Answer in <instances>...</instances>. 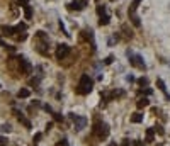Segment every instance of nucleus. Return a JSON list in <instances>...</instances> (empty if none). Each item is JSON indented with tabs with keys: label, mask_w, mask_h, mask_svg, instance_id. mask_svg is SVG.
<instances>
[{
	"label": "nucleus",
	"mask_w": 170,
	"mask_h": 146,
	"mask_svg": "<svg viewBox=\"0 0 170 146\" xmlns=\"http://www.w3.org/2000/svg\"><path fill=\"white\" fill-rule=\"evenodd\" d=\"M92 87H94L92 78H90L89 75H82V76H80V83H78L77 92H78L80 95H87L89 92H92Z\"/></svg>",
	"instance_id": "1"
},
{
	"label": "nucleus",
	"mask_w": 170,
	"mask_h": 146,
	"mask_svg": "<svg viewBox=\"0 0 170 146\" xmlns=\"http://www.w3.org/2000/svg\"><path fill=\"white\" fill-rule=\"evenodd\" d=\"M92 133L94 136H97L99 139H105L109 136V126L105 122H95L94 127H92Z\"/></svg>",
	"instance_id": "2"
},
{
	"label": "nucleus",
	"mask_w": 170,
	"mask_h": 146,
	"mask_svg": "<svg viewBox=\"0 0 170 146\" xmlns=\"http://www.w3.org/2000/svg\"><path fill=\"white\" fill-rule=\"evenodd\" d=\"M128 56H129V63L136 66V68H141V70H145L146 68V65H145V61H143V58L139 56V54H133L131 51H128Z\"/></svg>",
	"instance_id": "3"
},
{
	"label": "nucleus",
	"mask_w": 170,
	"mask_h": 146,
	"mask_svg": "<svg viewBox=\"0 0 170 146\" xmlns=\"http://www.w3.org/2000/svg\"><path fill=\"white\" fill-rule=\"evenodd\" d=\"M70 119L73 121L77 131H82V129L87 126V119H85V117H80V115H77V114H70Z\"/></svg>",
	"instance_id": "4"
},
{
	"label": "nucleus",
	"mask_w": 170,
	"mask_h": 146,
	"mask_svg": "<svg viewBox=\"0 0 170 146\" xmlns=\"http://www.w3.org/2000/svg\"><path fill=\"white\" fill-rule=\"evenodd\" d=\"M31 70H33L31 63H29L26 58H19V72L22 73V75H29Z\"/></svg>",
	"instance_id": "5"
},
{
	"label": "nucleus",
	"mask_w": 170,
	"mask_h": 146,
	"mask_svg": "<svg viewBox=\"0 0 170 146\" xmlns=\"http://www.w3.org/2000/svg\"><path fill=\"white\" fill-rule=\"evenodd\" d=\"M68 54H70V46L68 44H60L56 48V58L58 60H65Z\"/></svg>",
	"instance_id": "6"
},
{
	"label": "nucleus",
	"mask_w": 170,
	"mask_h": 146,
	"mask_svg": "<svg viewBox=\"0 0 170 146\" xmlns=\"http://www.w3.org/2000/svg\"><path fill=\"white\" fill-rule=\"evenodd\" d=\"M87 5V0H73L70 5H68V9H75V10H82L83 7Z\"/></svg>",
	"instance_id": "7"
},
{
	"label": "nucleus",
	"mask_w": 170,
	"mask_h": 146,
	"mask_svg": "<svg viewBox=\"0 0 170 146\" xmlns=\"http://www.w3.org/2000/svg\"><path fill=\"white\" fill-rule=\"evenodd\" d=\"M14 114L17 115V119H19V122H22V124H24L26 127H31V122H29V121H27V119H26V117H24V115H22V114L19 112V110H14Z\"/></svg>",
	"instance_id": "8"
},
{
	"label": "nucleus",
	"mask_w": 170,
	"mask_h": 146,
	"mask_svg": "<svg viewBox=\"0 0 170 146\" xmlns=\"http://www.w3.org/2000/svg\"><path fill=\"white\" fill-rule=\"evenodd\" d=\"M153 141H155V129L148 127L146 129V143H153Z\"/></svg>",
	"instance_id": "9"
},
{
	"label": "nucleus",
	"mask_w": 170,
	"mask_h": 146,
	"mask_svg": "<svg viewBox=\"0 0 170 146\" xmlns=\"http://www.w3.org/2000/svg\"><path fill=\"white\" fill-rule=\"evenodd\" d=\"M157 85H158V88H160V90H162V92L165 94V97H167V100H170V95L167 94V87H165V82L158 78V80H157Z\"/></svg>",
	"instance_id": "10"
},
{
	"label": "nucleus",
	"mask_w": 170,
	"mask_h": 146,
	"mask_svg": "<svg viewBox=\"0 0 170 146\" xmlns=\"http://www.w3.org/2000/svg\"><path fill=\"white\" fill-rule=\"evenodd\" d=\"M111 22V17H109V14H101V19H99V26H107Z\"/></svg>",
	"instance_id": "11"
},
{
	"label": "nucleus",
	"mask_w": 170,
	"mask_h": 146,
	"mask_svg": "<svg viewBox=\"0 0 170 146\" xmlns=\"http://www.w3.org/2000/svg\"><path fill=\"white\" fill-rule=\"evenodd\" d=\"M129 19H131V22L135 24L136 27H139V26H141V21H139V17H138V14H136V12H129Z\"/></svg>",
	"instance_id": "12"
},
{
	"label": "nucleus",
	"mask_w": 170,
	"mask_h": 146,
	"mask_svg": "<svg viewBox=\"0 0 170 146\" xmlns=\"http://www.w3.org/2000/svg\"><path fill=\"white\" fill-rule=\"evenodd\" d=\"M29 95H31L29 88H21V90L17 92V97H19V99H27Z\"/></svg>",
	"instance_id": "13"
},
{
	"label": "nucleus",
	"mask_w": 170,
	"mask_h": 146,
	"mask_svg": "<svg viewBox=\"0 0 170 146\" xmlns=\"http://www.w3.org/2000/svg\"><path fill=\"white\" fill-rule=\"evenodd\" d=\"M141 121H143V112H135V114L131 115V122L138 124V122H141Z\"/></svg>",
	"instance_id": "14"
},
{
	"label": "nucleus",
	"mask_w": 170,
	"mask_h": 146,
	"mask_svg": "<svg viewBox=\"0 0 170 146\" xmlns=\"http://www.w3.org/2000/svg\"><path fill=\"white\" fill-rule=\"evenodd\" d=\"M14 27H10V26H3L2 27V34H5V36H14Z\"/></svg>",
	"instance_id": "15"
},
{
	"label": "nucleus",
	"mask_w": 170,
	"mask_h": 146,
	"mask_svg": "<svg viewBox=\"0 0 170 146\" xmlns=\"http://www.w3.org/2000/svg\"><path fill=\"white\" fill-rule=\"evenodd\" d=\"M148 106H150V100H148L146 97H143V99L138 100V109H145V107H148Z\"/></svg>",
	"instance_id": "16"
},
{
	"label": "nucleus",
	"mask_w": 170,
	"mask_h": 146,
	"mask_svg": "<svg viewBox=\"0 0 170 146\" xmlns=\"http://www.w3.org/2000/svg\"><path fill=\"white\" fill-rule=\"evenodd\" d=\"M24 14H26V19H31L33 17V7L31 5H24Z\"/></svg>",
	"instance_id": "17"
},
{
	"label": "nucleus",
	"mask_w": 170,
	"mask_h": 146,
	"mask_svg": "<svg viewBox=\"0 0 170 146\" xmlns=\"http://www.w3.org/2000/svg\"><path fill=\"white\" fill-rule=\"evenodd\" d=\"M14 31H15V33H19V31H26V24H22V22L17 24V26L14 27Z\"/></svg>",
	"instance_id": "18"
},
{
	"label": "nucleus",
	"mask_w": 170,
	"mask_h": 146,
	"mask_svg": "<svg viewBox=\"0 0 170 146\" xmlns=\"http://www.w3.org/2000/svg\"><path fill=\"white\" fill-rule=\"evenodd\" d=\"M41 138H43V134H41V133H36V134H34V138H33V141H34V143H39V141H41Z\"/></svg>",
	"instance_id": "19"
},
{
	"label": "nucleus",
	"mask_w": 170,
	"mask_h": 146,
	"mask_svg": "<svg viewBox=\"0 0 170 146\" xmlns=\"http://www.w3.org/2000/svg\"><path fill=\"white\" fill-rule=\"evenodd\" d=\"M138 83H139L141 87H146V85H148V78H139V80H138Z\"/></svg>",
	"instance_id": "20"
},
{
	"label": "nucleus",
	"mask_w": 170,
	"mask_h": 146,
	"mask_svg": "<svg viewBox=\"0 0 170 146\" xmlns=\"http://www.w3.org/2000/svg\"><path fill=\"white\" fill-rule=\"evenodd\" d=\"M53 117H55V121H63V115L58 112H53Z\"/></svg>",
	"instance_id": "21"
},
{
	"label": "nucleus",
	"mask_w": 170,
	"mask_h": 146,
	"mask_svg": "<svg viewBox=\"0 0 170 146\" xmlns=\"http://www.w3.org/2000/svg\"><path fill=\"white\" fill-rule=\"evenodd\" d=\"M26 37H27V34H26V33H22V34H19V36H15V39H17V41H24Z\"/></svg>",
	"instance_id": "22"
},
{
	"label": "nucleus",
	"mask_w": 170,
	"mask_h": 146,
	"mask_svg": "<svg viewBox=\"0 0 170 146\" xmlns=\"http://www.w3.org/2000/svg\"><path fill=\"white\" fill-rule=\"evenodd\" d=\"M97 12H99V15L104 14V12H105V7H104V5H99V7H97Z\"/></svg>",
	"instance_id": "23"
},
{
	"label": "nucleus",
	"mask_w": 170,
	"mask_h": 146,
	"mask_svg": "<svg viewBox=\"0 0 170 146\" xmlns=\"http://www.w3.org/2000/svg\"><path fill=\"white\" fill-rule=\"evenodd\" d=\"M10 129H12V127H10V124H3V126H2V131H7V133H9Z\"/></svg>",
	"instance_id": "24"
},
{
	"label": "nucleus",
	"mask_w": 170,
	"mask_h": 146,
	"mask_svg": "<svg viewBox=\"0 0 170 146\" xmlns=\"http://www.w3.org/2000/svg\"><path fill=\"white\" fill-rule=\"evenodd\" d=\"M153 129H155V131H157L158 134H163V129H162V126H155Z\"/></svg>",
	"instance_id": "25"
},
{
	"label": "nucleus",
	"mask_w": 170,
	"mask_h": 146,
	"mask_svg": "<svg viewBox=\"0 0 170 146\" xmlns=\"http://www.w3.org/2000/svg\"><path fill=\"white\" fill-rule=\"evenodd\" d=\"M17 3H19L21 7H24V5H27V3H29V0H17Z\"/></svg>",
	"instance_id": "26"
},
{
	"label": "nucleus",
	"mask_w": 170,
	"mask_h": 146,
	"mask_svg": "<svg viewBox=\"0 0 170 146\" xmlns=\"http://www.w3.org/2000/svg\"><path fill=\"white\" fill-rule=\"evenodd\" d=\"M121 146H133V145H131V141H129V139H123Z\"/></svg>",
	"instance_id": "27"
},
{
	"label": "nucleus",
	"mask_w": 170,
	"mask_h": 146,
	"mask_svg": "<svg viewBox=\"0 0 170 146\" xmlns=\"http://www.w3.org/2000/svg\"><path fill=\"white\" fill-rule=\"evenodd\" d=\"M112 60H114L112 56H107V58H105V65H111V63H112Z\"/></svg>",
	"instance_id": "28"
},
{
	"label": "nucleus",
	"mask_w": 170,
	"mask_h": 146,
	"mask_svg": "<svg viewBox=\"0 0 170 146\" xmlns=\"http://www.w3.org/2000/svg\"><path fill=\"white\" fill-rule=\"evenodd\" d=\"M56 146H68L67 139H61V141H60V143H58V145H56Z\"/></svg>",
	"instance_id": "29"
},
{
	"label": "nucleus",
	"mask_w": 170,
	"mask_h": 146,
	"mask_svg": "<svg viewBox=\"0 0 170 146\" xmlns=\"http://www.w3.org/2000/svg\"><path fill=\"white\" fill-rule=\"evenodd\" d=\"M0 146H7V139L5 138H0Z\"/></svg>",
	"instance_id": "30"
},
{
	"label": "nucleus",
	"mask_w": 170,
	"mask_h": 146,
	"mask_svg": "<svg viewBox=\"0 0 170 146\" xmlns=\"http://www.w3.org/2000/svg\"><path fill=\"white\" fill-rule=\"evenodd\" d=\"M126 80H128V82H135V76H133V75H128Z\"/></svg>",
	"instance_id": "31"
},
{
	"label": "nucleus",
	"mask_w": 170,
	"mask_h": 146,
	"mask_svg": "<svg viewBox=\"0 0 170 146\" xmlns=\"http://www.w3.org/2000/svg\"><path fill=\"white\" fill-rule=\"evenodd\" d=\"M44 110H48V112H51V114H53V109H51V107H49V106H48V104H46V106H44Z\"/></svg>",
	"instance_id": "32"
},
{
	"label": "nucleus",
	"mask_w": 170,
	"mask_h": 146,
	"mask_svg": "<svg viewBox=\"0 0 170 146\" xmlns=\"http://www.w3.org/2000/svg\"><path fill=\"white\" fill-rule=\"evenodd\" d=\"M51 127H53V122H48V124H46V131H49Z\"/></svg>",
	"instance_id": "33"
},
{
	"label": "nucleus",
	"mask_w": 170,
	"mask_h": 146,
	"mask_svg": "<svg viewBox=\"0 0 170 146\" xmlns=\"http://www.w3.org/2000/svg\"><path fill=\"white\" fill-rule=\"evenodd\" d=\"M145 95H151V88H146L145 90Z\"/></svg>",
	"instance_id": "34"
},
{
	"label": "nucleus",
	"mask_w": 170,
	"mask_h": 146,
	"mask_svg": "<svg viewBox=\"0 0 170 146\" xmlns=\"http://www.w3.org/2000/svg\"><path fill=\"white\" fill-rule=\"evenodd\" d=\"M133 146H143V145H141V141H135V143H133Z\"/></svg>",
	"instance_id": "35"
}]
</instances>
